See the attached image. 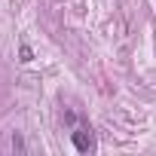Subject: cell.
<instances>
[{
  "mask_svg": "<svg viewBox=\"0 0 156 156\" xmlns=\"http://www.w3.org/2000/svg\"><path fill=\"white\" fill-rule=\"evenodd\" d=\"M9 147L19 150V153H25V141H22V135H12V138H9Z\"/></svg>",
  "mask_w": 156,
  "mask_h": 156,
  "instance_id": "2",
  "label": "cell"
},
{
  "mask_svg": "<svg viewBox=\"0 0 156 156\" xmlns=\"http://www.w3.org/2000/svg\"><path fill=\"white\" fill-rule=\"evenodd\" d=\"M31 58H34V52H31L28 46H22V61H31Z\"/></svg>",
  "mask_w": 156,
  "mask_h": 156,
  "instance_id": "3",
  "label": "cell"
},
{
  "mask_svg": "<svg viewBox=\"0 0 156 156\" xmlns=\"http://www.w3.org/2000/svg\"><path fill=\"white\" fill-rule=\"evenodd\" d=\"M73 147L80 150V153H89V150H95V138H92V129H86V126H80L73 132Z\"/></svg>",
  "mask_w": 156,
  "mask_h": 156,
  "instance_id": "1",
  "label": "cell"
}]
</instances>
